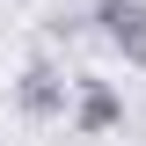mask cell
<instances>
[{"label": "cell", "mask_w": 146, "mask_h": 146, "mask_svg": "<svg viewBox=\"0 0 146 146\" xmlns=\"http://www.w3.org/2000/svg\"><path fill=\"white\" fill-rule=\"evenodd\" d=\"M131 110L124 95H117V80H102V73H73V131L80 139H102V131H117Z\"/></svg>", "instance_id": "3"}, {"label": "cell", "mask_w": 146, "mask_h": 146, "mask_svg": "<svg viewBox=\"0 0 146 146\" xmlns=\"http://www.w3.org/2000/svg\"><path fill=\"white\" fill-rule=\"evenodd\" d=\"M15 110L29 117V124H51V117H73V80H66V66L36 51L29 66L15 73Z\"/></svg>", "instance_id": "1"}, {"label": "cell", "mask_w": 146, "mask_h": 146, "mask_svg": "<svg viewBox=\"0 0 146 146\" xmlns=\"http://www.w3.org/2000/svg\"><path fill=\"white\" fill-rule=\"evenodd\" d=\"M88 22H95V36H102L124 66L146 73V0H95Z\"/></svg>", "instance_id": "2"}]
</instances>
